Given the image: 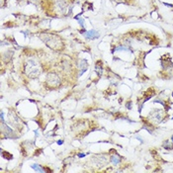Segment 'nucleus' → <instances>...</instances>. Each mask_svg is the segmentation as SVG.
<instances>
[{
  "label": "nucleus",
  "instance_id": "obj_11",
  "mask_svg": "<svg viewBox=\"0 0 173 173\" xmlns=\"http://www.w3.org/2000/svg\"><path fill=\"white\" fill-rule=\"evenodd\" d=\"M172 119H173V116H172Z\"/></svg>",
  "mask_w": 173,
  "mask_h": 173
},
{
  "label": "nucleus",
  "instance_id": "obj_1",
  "mask_svg": "<svg viewBox=\"0 0 173 173\" xmlns=\"http://www.w3.org/2000/svg\"><path fill=\"white\" fill-rule=\"evenodd\" d=\"M25 69H26V73L28 74V76L31 77V78L37 77L41 73L40 65L38 64V62L35 61L34 59H29L28 61H27L26 65H25Z\"/></svg>",
  "mask_w": 173,
  "mask_h": 173
},
{
  "label": "nucleus",
  "instance_id": "obj_9",
  "mask_svg": "<svg viewBox=\"0 0 173 173\" xmlns=\"http://www.w3.org/2000/svg\"><path fill=\"white\" fill-rule=\"evenodd\" d=\"M78 156H79V157H84V156H85V154L80 153V154H78Z\"/></svg>",
  "mask_w": 173,
  "mask_h": 173
},
{
  "label": "nucleus",
  "instance_id": "obj_8",
  "mask_svg": "<svg viewBox=\"0 0 173 173\" xmlns=\"http://www.w3.org/2000/svg\"><path fill=\"white\" fill-rule=\"evenodd\" d=\"M163 147H164L166 149H171V147H170V145L168 144V141H165V143L163 144Z\"/></svg>",
  "mask_w": 173,
  "mask_h": 173
},
{
  "label": "nucleus",
  "instance_id": "obj_6",
  "mask_svg": "<svg viewBox=\"0 0 173 173\" xmlns=\"http://www.w3.org/2000/svg\"><path fill=\"white\" fill-rule=\"evenodd\" d=\"M116 51H128V48L127 47H117L115 49Z\"/></svg>",
  "mask_w": 173,
  "mask_h": 173
},
{
  "label": "nucleus",
  "instance_id": "obj_5",
  "mask_svg": "<svg viewBox=\"0 0 173 173\" xmlns=\"http://www.w3.org/2000/svg\"><path fill=\"white\" fill-rule=\"evenodd\" d=\"M32 168L33 169H35L36 171H39V172H45V169H43L40 165H38V164H32Z\"/></svg>",
  "mask_w": 173,
  "mask_h": 173
},
{
  "label": "nucleus",
  "instance_id": "obj_4",
  "mask_svg": "<svg viewBox=\"0 0 173 173\" xmlns=\"http://www.w3.org/2000/svg\"><path fill=\"white\" fill-rule=\"evenodd\" d=\"M111 162L113 163L114 165H118V163L120 162V158H119V156H118V155H113V156L111 157Z\"/></svg>",
  "mask_w": 173,
  "mask_h": 173
},
{
  "label": "nucleus",
  "instance_id": "obj_10",
  "mask_svg": "<svg viewBox=\"0 0 173 173\" xmlns=\"http://www.w3.org/2000/svg\"><path fill=\"white\" fill-rule=\"evenodd\" d=\"M172 141H173V135H172Z\"/></svg>",
  "mask_w": 173,
  "mask_h": 173
},
{
  "label": "nucleus",
  "instance_id": "obj_3",
  "mask_svg": "<svg viewBox=\"0 0 173 173\" xmlns=\"http://www.w3.org/2000/svg\"><path fill=\"white\" fill-rule=\"evenodd\" d=\"M99 37V34L98 32L94 31V30H91V31H88L86 34H85V38L86 39H96Z\"/></svg>",
  "mask_w": 173,
  "mask_h": 173
},
{
  "label": "nucleus",
  "instance_id": "obj_7",
  "mask_svg": "<svg viewBox=\"0 0 173 173\" xmlns=\"http://www.w3.org/2000/svg\"><path fill=\"white\" fill-rule=\"evenodd\" d=\"M75 19H77V20L79 21V24H80V26H81V27H83V25H84V21H83V19H81L80 17H75Z\"/></svg>",
  "mask_w": 173,
  "mask_h": 173
},
{
  "label": "nucleus",
  "instance_id": "obj_2",
  "mask_svg": "<svg viewBox=\"0 0 173 173\" xmlns=\"http://www.w3.org/2000/svg\"><path fill=\"white\" fill-rule=\"evenodd\" d=\"M59 78L57 74L54 73H50L48 74V77H47V83L51 86V87H56L59 84Z\"/></svg>",
  "mask_w": 173,
  "mask_h": 173
},
{
  "label": "nucleus",
  "instance_id": "obj_12",
  "mask_svg": "<svg viewBox=\"0 0 173 173\" xmlns=\"http://www.w3.org/2000/svg\"><path fill=\"white\" fill-rule=\"evenodd\" d=\"M172 96H173V93H172Z\"/></svg>",
  "mask_w": 173,
  "mask_h": 173
}]
</instances>
